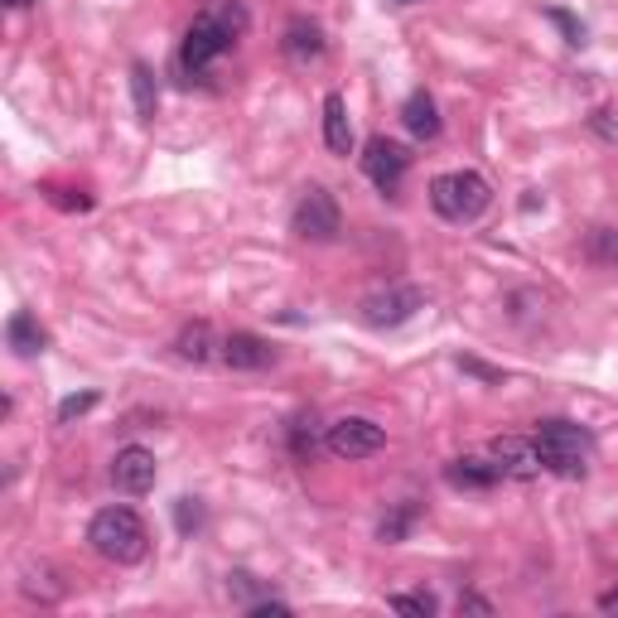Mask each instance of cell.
<instances>
[{
  "label": "cell",
  "mask_w": 618,
  "mask_h": 618,
  "mask_svg": "<svg viewBox=\"0 0 618 618\" xmlns=\"http://www.w3.org/2000/svg\"><path fill=\"white\" fill-rule=\"evenodd\" d=\"M88 541H92V551L112 565H136V561H145V551H150V531H145V523L131 507H102L88 523Z\"/></svg>",
  "instance_id": "cell-1"
},
{
  "label": "cell",
  "mask_w": 618,
  "mask_h": 618,
  "mask_svg": "<svg viewBox=\"0 0 618 618\" xmlns=\"http://www.w3.org/2000/svg\"><path fill=\"white\" fill-rule=\"evenodd\" d=\"M488 203H493V189L474 169H450V175L430 179V209L440 213L445 223H474Z\"/></svg>",
  "instance_id": "cell-2"
},
{
  "label": "cell",
  "mask_w": 618,
  "mask_h": 618,
  "mask_svg": "<svg viewBox=\"0 0 618 618\" xmlns=\"http://www.w3.org/2000/svg\"><path fill=\"white\" fill-rule=\"evenodd\" d=\"M537 454H541V469L561 479H585L589 469V435L571 426V420H541L537 426Z\"/></svg>",
  "instance_id": "cell-3"
},
{
  "label": "cell",
  "mask_w": 618,
  "mask_h": 618,
  "mask_svg": "<svg viewBox=\"0 0 618 618\" xmlns=\"http://www.w3.org/2000/svg\"><path fill=\"white\" fill-rule=\"evenodd\" d=\"M290 227H295V237H305V241H334L338 233H344V217H338L334 193L324 184H310L305 193H300L295 213H290Z\"/></svg>",
  "instance_id": "cell-4"
},
{
  "label": "cell",
  "mask_w": 618,
  "mask_h": 618,
  "mask_svg": "<svg viewBox=\"0 0 618 618\" xmlns=\"http://www.w3.org/2000/svg\"><path fill=\"white\" fill-rule=\"evenodd\" d=\"M324 445H329V454H338V459H372L386 445V430L378 426V420L344 416V420H334L329 426Z\"/></svg>",
  "instance_id": "cell-5"
},
{
  "label": "cell",
  "mask_w": 618,
  "mask_h": 618,
  "mask_svg": "<svg viewBox=\"0 0 618 618\" xmlns=\"http://www.w3.org/2000/svg\"><path fill=\"white\" fill-rule=\"evenodd\" d=\"M237 40L223 30L213 15H199L189 24V34H184V44H179V64H184L189 72H203L213 64V58H223L227 48H233Z\"/></svg>",
  "instance_id": "cell-6"
},
{
  "label": "cell",
  "mask_w": 618,
  "mask_h": 618,
  "mask_svg": "<svg viewBox=\"0 0 618 618\" xmlns=\"http://www.w3.org/2000/svg\"><path fill=\"white\" fill-rule=\"evenodd\" d=\"M420 305H426V295H420L416 285H386L378 295L362 300V324H372V329H396V324H406Z\"/></svg>",
  "instance_id": "cell-7"
},
{
  "label": "cell",
  "mask_w": 618,
  "mask_h": 618,
  "mask_svg": "<svg viewBox=\"0 0 618 618\" xmlns=\"http://www.w3.org/2000/svg\"><path fill=\"white\" fill-rule=\"evenodd\" d=\"M362 169H368V179L382 193H396L402 189V179H406V169H411V155H406V145H396L386 136H372L368 150H362Z\"/></svg>",
  "instance_id": "cell-8"
},
{
  "label": "cell",
  "mask_w": 618,
  "mask_h": 618,
  "mask_svg": "<svg viewBox=\"0 0 618 618\" xmlns=\"http://www.w3.org/2000/svg\"><path fill=\"white\" fill-rule=\"evenodd\" d=\"M155 474H160V464H155V454L141 450V445H126V450H116V459H112V483H116V493H126V498L150 493Z\"/></svg>",
  "instance_id": "cell-9"
},
{
  "label": "cell",
  "mask_w": 618,
  "mask_h": 618,
  "mask_svg": "<svg viewBox=\"0 0 618 618\" xmlns=\"http://www.w3.org/2000/svg\"><path fill=\"white\" fill-rule=\"evenodd\" d=\"M488 454H493V464L503 469V479L527 483V479H537V474H541L537 440H527V435H498V440L488 445Z\"/></svg>",
  "instance_id": "cell-10"
},
{
  "label": "cell",
  "mask_w": 618,
  "mask_h": 618,
  "mask_svg": "<svg viewBox=\"0 0 618 618\" xmlns=\"http://www.w3.org/2000/svg\"><path fill=\"white\" fill-rule=\"evenodd\" d=\"M217 353H223V362H227V368H233V372H266V368H271V362H276V348L266 344L261 334H247V329L227 334Z\"/></svg>",
  "instance_id": "cell-11"
},
{
  "label": "cell",
  "mask_w": 618,
  "mask_h": 618,
  "mask_svg": "<svg viewBox=\"0 0 618 618\" xmlns=\"http://www.w3.org/2000/svg\"><path fill=\"white\" fill-rule=\"evenodd\" d=\"M402 126L416 141H435V136H440V106H435V97L426 88L411 92L406 102H402Z\"/></svg>",
  "instance_id": "cell-12"
},
{
  "label": "cell",
  "mask_w": 618,
  "mask_h": 618,
  "mask_svg": "<svg viewBox=\"0 0 618 618\" xmlns=\"http://www.w3.org/2000/svg\"><path fill=\"white\" fill-rule=\"evenodd\" d=\"M445 479H450V488H474V493H483V488H493V483L503 479V469L493 464V454L488 459L464 454V459H454V464L445 469Z\"/></svg>",
  "instance_id": "cell-13"
},
{
  "label": "cell",
  "mask_w": 618,
  "mask_h": 618,
  "mask_svg": "<svg viewBox=\"0 0 618 618\" xmlns=\"http://www.w3.org/2000/svg\"><path fill=\"white\" fill-rule=\"evenodd\" d=\"M281 48L290 64H314V58H324V30L314 20H290Z\"/></svg>",
  "instance_id": "cell-14"
},
{
  "label": "cell",
  "mask_w": 618,
  "mask_h": 618,
  "mask_svg": "<svg viewBox=\"0 0 618 618\" xmlns=\"http://www.w3.org/2000/svg\"><path fill=\"white\" fill-rule=\"evenodd\" d=\"M324 145H329L334 155H353V121H348L344 92L324 97Z\"/></svg>",
  "instance_id": "cell-15"
},
{
  "label": "cell",
  "mask_w": 618,
  "mask_h": 618,
  "mask_svg": "<svg viewBox=\"0 0 618 618\" xmlns=\"http://www.w3.org/2000/svg\"><path fill=\"white\" fill-rule=\"evenodd\" d=\"M5 338H10V348H15L20 358H34V353H44V344H48V334L40 329V319H34L30 310H15V314H10V324H5Z\"/></svg>",
  "instance_id": "cell-16"
},
{
  "label": "cell",
  "mask_w": 618,
  "mask_h": 618,
  "mask_svg": "<svg viewBox=\"0 0 618 618\" xmlns=\"http://www.w3.org/2000/svg\"><path fill=\"white\" fill-rule=\"evenodd\" d=\"M213 348H223V344H217L213 329H209L203 319H199V324H184V329H179V338H175V353L184 358V362H209Z\"/></svg>",
  "instance_id": "cell-17"
},
{
  "label": "cell",
  "mask_w": 618,
  "mask_h": 618,
  "mask_svg": "<svg viewBox=\"0 0 618 618\" xmlns=\"http://www.w3.org/2000/svg\"><path fill=\"white\" fill-rule=\"evenodd\" d=\"M131 97H136V116L150 121L155 106H160V88H155V72L145 68V64L131 68Z\"/></svg>",
  "instance_id": "cell-18"
},
{
  "label": "cell",
  "mask_w": 618,
  "mask_h": 618,
  "mask_svg": "<svg viewBox=\"0 0 618 618\" xmlns=\"http://www.w3.org/2000/svg\"><path fill=\"white\" fill-rule=\"evenodd\" d=\"M203 15H213L227 34H233V40L247 34V5H241V0H209V10H203Z\"/></svg>",
  "instance_id": "cell-19"
},
{
  "label": "cell",
  "mask_w": 618,
  "mask_h": 618,
  "mask_svg": "<svg viewBox=\"0 0 618 618\" xmlns=\"http://www.w3.org/2000/svg\"><path fill=\"white\" fill-rule=\"evenodd\" d=\"M411 523H416V507H396L392 517H382L378 523V541H386V547H392V541H406V531H411Z\"/></svg>",
  "instance_id": "cell-20"
},
{
  "label": "cell",
  "mask_w": 618,
  "mask_h": 618,
  "mask_svg": "<svg viewBox=\"0 0 618 618\" xmlns=\"http://www.w3.org/2000/svg\"><path fill=\"white\" fill-rule=\"evenodd\" d=\"M589 257L599 266H618V227H595L589 233Z\"/></svg>",
  "instance_id": "cell-21"
},
{
  "label": "cell",
  "mask_w": 618,
  "mask_h": 618,
  "mask_svg": "<svg viewBox=\"0 0 618 618\" xmlns=\"http://www.w3.org/2000/svg\"><path fill=\"white\" fill-rule=\"evenodd\" d=\"M392 609L396 614H406V618H435V595H392Z\"/></svg>",
  "instance_id": "cell-22"
},
{
  "label": "cell",
  "mask_w": 618,
  "mask_h": 618,
  "mask_svg": "<svg viewBox=\"0 0 618 618\" xmlns=\"http://www.w3.org/2000/svg\"><path fill=\"white\" fill-rule=\"evenodd\" d=\"M44 193H48V203H54V209H68V213H88L92 209L88 193H72V189H58V184H48Z\"/></svg>",
  "instance_id": "cell-23"
},
{
  "label": "cell",
  "mask_w": 618,
  "mask_h": 618,
  "mask_svg": "<svg viewBox=\"0 0 618 618\" xmlns=\"http://www.w3.org/2000/svg\"><path fill=\"white\" fill-rule=\"evenodd\" d=\"M175 523H179V531H199V523H203V507H199V498H179L175 503Z\"/></svg>",
  "instance_id": "cell-24"
},
{
  "label": "cell",
  "mask_w": 618,
  "mask_h": 618,
  "mask_svg": "<svg viewBox=\"0 0 618 618\" xmlns=\"http://www.w3.org/2000/svg\"><path fill=\"white\" fill-rule=\"evenodd\" d=\"M97 406V392H82V396H68V402L64 406H58V420H64V426H68V420H78L82 416V411H92Z\"/></svg>",
  "instance_id": "cell-25"
},
{
  "label": "cell",
  "mask_w": 618,
  "mask_h": 618,
  "mask_svg": "<svg viewBox=\"0 0 618 618\" xmlns=\"http://www.w3.org/2000/svg\"><path fill=\"white\" fill-rule=\"evenodd\" d=\"M551 24H561V30H565V40H571V44H585V24H580V20H571V15H565V10H551Z\"/></svg>",
  "instance_id": "cell-26"
},
{
  "label": "cell",
  "mask_w": 618,
  "mask_h": 618,
  "mask_svg": "<svg viewBox=\"0 0 618 618\" xmlns=\"http://www.w3.org/2000/svg\"><path fill=\"white\" fill-rule=\"evenodd\" d=\"M459 614H493V604L479 595H459Z\"/></svg>",
  "instance_id": "cell-27"
},
{
  "label": "cell",
  "mask_w": 618,
  "mask_h": 618,
  "mask_svg": "<svg viewBox=\"0 0 618 618\" xmlns=\"http://www.w3.org/2000/svg\"><path fill=\"white\" fill-rule=\"evenodd\" d=\"M599 609H604V614H618V585H614V589H604V595H599Z\"/></svg>",
  "instance_id": "cell-28"
},
{
  "label": "cell",
  "mask_w": 618,
  "mask_h": 618,
  "mask_svg": "<svg viewBox=\"0 0 618 618\" xmlns=\"http://www.w3.org/2000/svg\"><path fill=\"white\" fill-rule=\"evenodd\" d=\"M5 5H10V10H30L34 0H5Z\"/></svg>",
  "instance_id": "cell-29"
},
{
  "label": "cell",
  "mask_w": 618,
  "mask_h": 618,
  "mask_svg": "<svg viewBox=\"0 0 618 618\" xmlns=\"http://www.w3.org/2000/svg\"><path fill=\"white\" fill-rule=\"evenodd\" d=\"M406 5H411V0H406Z\"/></svg>",
  "instance_id": "cell-30"
}]
</instances>
